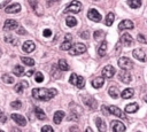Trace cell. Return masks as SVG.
<instances>
[{
  "mask_svg": "<svg viewBox=\"0 0 147 132\" xmlns=\"http://www.w3.org/2000/svg\"><path fill=\"white\" fill-rule=\"evenodd\" d=\"M83 102L85 103V106H87V108H90V109H92V110H94V109L96 108V106H98L95 99L92 98L91 95H84V96H83Z\"/></svg>",
  "mask_w": 147,
  "mask_h": 132,
  "instance_id": "5b68a950",
  "label": "cell"
},
{
  "mask_svg": "<svg viewBox=\"0 0 147 132\" xmlns=\"http://www.w3.org/2000/svg\"><path fill=\"white\" fill-rule=\"evenodd\" d=\"M10 106L13 107V108H16V109H18V108H21L22 107V102L21 101H13L11 103H10Z\"/></svg>",
  "mask_w": 147,
  "mask_h": 132,
  "instance_id": "60d3db41",
  "label": "cell"
},
{
  "mask_svg": "<svg viewBox=\"0 0 147 132\" xmlns=\"http://www.w3.org/2000/svg\"><path fill=\"white\" fill-rule=\"evenodd\" d=\"M121 42H122L124 46L130 47V46L133 45V38H132L129 33H123V34L121 36Z\"/></svg>",
  "mask_w": 147,
  "mask_h": 132,
  "instance_id": "8fae6325",
  "label": "cell"
},
{
  "mask_svg": "<svg viewBox=\"0 0 147 132\" xmlns=\"http://www.w3.org/2000/svg\"><path fill=\"white\" fill-rule=\"evenodd\" d=\"M103 36H105V32H103V31H101V30H98V31H95V32L93 33V37H94V39H95V40H100Z\"/></svg>",
  "mask_w": 147,
  "mask_h": 132,
  "instance_id": "d590c367",
  "label": "cell"
},
{
  "mask_svg": "<svg viewBox=\"0 0 147 132\" xmlns=\"http://www.w3.org/2000/svg\"><path fill=\"white\" fill-rule=\"evenodd\" d=\"M133 28H134V24H133V22L130 21V20H124V21H122V22L118 24V29H119V30H131V29H133Z\"/></svg>",
  "mask_w": 147,
  "mask_h": 132,
  "instance_id": "5bb4252c",
  "label": "cell"
},
{
  "mask_svg": "<svg viewBox=\"0 0 147 132\" xmlns=\"http://www.w3.org/2000/svg\"><path fill=\"white\" fill-rule=\"evenodd\" d=\"M20 10H21V5L17 3V2L10 3V5H9L8 7H6V9H5V11L8 13V14H16V13H18Z\"/></svg>",
  "mask_w": 147,
  "mask_h": 132,
  "instance_id": "4fadbf2b",
  "label": "cell"
},
{
  "mask_svg": "<svg viewBox=\"0 0 147 132\" xmlns=\"http://www.w3.org/2000/svg\"><path fill=\"white\" fill-rule=\"evenodd\" d=\"M63 118H64V111H62V110L55 111V114H54V116H53V121H54L55 124H60Z\"/></svg>",
  "mask_w": 147,
  "mask_h": 132,
  "instance_id": "44dd1931",
  "label": "cell"
},
{
  "mask_svg": "<svg viewBox=\"0 0 147 132\" xmlns=\"http://www.w3.org/2000/svg\"><path fill=\"white\" fill-rule=\"evenodd\" d=\"M132 55H133V57H136V59L139 60V61H142V62L146 61V54H145V52H144L142 49H140V48L133 49Z\"/></svg>",
  "mask_w": 147,
  "mask_h": 132,
  "instance_id": "9a60e30c",
  "label": "cell"
},
{
  "mask_svg": "<svg viewBox=\"0 0 147 132\" xmlns=\"http://www.w3.org/2000/svg\"><path fill=\"white\" fill-rule=\"evenodd\" d=\"M138 103H129L126 107H125V112H127V114H132V112H136L137 110H138Z\"/></svg>",
  "mask_w": 147,
  "mask_h": 132,
  "instance_id": "484cf974",
  "label": "cell"
},
{
  "mask_svg": "<svg viewBox=\"0 0 147 132\" xmlns=\"http://www.w3.org/2000/svg\"><path fill=\"white\" fill-rule=\"evenodd\" d=\"M114 20H115V15L113 13H108L107 16H106V25L110 26L114 23Z\"/></svg>",
  "mask_w": 147,
  "mask_h": 132,
  "instance_id": "d6a6232c",
  "label": "cell"
},
{
  "mask_svg": "<svg viewBox=\"0 0 147 132\" xmlns=\"http://www.w3.org/2000/svg\"><path fill=\"white\" fill-rule=\"evenodd\" d=\"M68 121H78V116L74 111H71L70 115H69V117H68Z\"/></svg>",
  "mask_w": 147,
  "mask_h": 132,
  "instance_id": "b9f144b4",
  "label": "cell"
},
{
  "mask_svg": "<svg viewBox=\"0 0 147 132\" xmlns=\"http://www.w3.org/2000/svg\"><path fill=\"white\" fill-rule=\"evenodd\" d=\"M0 56H1V49H0Z\"/></svg>",
  "mask_w": 147,
  "mask_h": 132,
  "instance_id": "db71d44e",
  "label": "cell"
},
{
  "mask_svg": "<svg viewBox=\"0 0 147 132\" xmlns=\"http://www.w3.org/2000/svg\"><path fill=\"white\" fill-rule=\"evenodd\" d=\"M95 125H96L99 132H106V130H107L106 122H105L103 119H101L100 117H96V118H95Z\"/></svg>",
  "mask_w": 147,
  "mask_h": 132,
  "instance_id": "d6986e66",
  "label": "cell"
},
{
  "mask_svg": "<svg viewBox=\"0 0 147 132\" xmlns=\"http://www.w3.org/2000/svg\"><path fill=\"white\" fill-rule=\"evenodd\" d=\"M32 73H33V71H32V70H30V71H28V72H26V73H25V75H26V76H29V77H30V76H32Z\"/></svg>",
  "mask_w": 147,
  "mask_h": 132,
  "instance_id": "f907efd6",
  "label": "cell"
},
{
  "mask_svg": "<svg viewBox=\"0 0 147 132\" xmlns=\"http://www.w3.org/2000/svg\"><path fill=\"white\" fill-rule=\"evenodd\" d=\"M106 52H107V41H102L98 48V54L100 56H105L106 55Z\"/></svg>",
  "mask_w": 147,
  "mask_h": 132,
  "instance_id": "4316f807",
  "label": "cell"
},
{
  "mask_svg": "<svg viewBox=\"0 0 147 132\" xmlns=\"http://www.w3.org/2000/svg\"><path fill=\"white\" fill-rule=\"evenodd\" d=\"M22 49H23L25 53H31V52H33V51L36 49V45H34V42H33V41L28 40V41H25V42L23 44Z\"/></svg>",
  "mask_w": 147,
  "mask_h": 132,
  "instance_id": "ac0fdd59",
  "label": "cell"
},
{
  "mask_svg": "<svg viewBox=\"0 0 147 132\" xmlns=\"http://www.w3.org/2000/svg\"><path fill=\"white\" fill-rule=\"evenodd\" d=\"M144 100H145V101H146V102H147V94H146V95H145V96H144Z\"/></svg>",
  "mask_w": 147,
  "mask_h": 132,
  "instance_id": "f5cc1de1",
  "label": "cell"
},
{
  "mask_svg": "<svg viewBox=\"0 0 147 132\" xmlns=\"http://www.w3.org/2000/svg\"><path fill=\"white\" fill-rule=\"evenodd\" d=\"M13 72L16 75V76H18V77H21V76H23L24 75V68L22 67V65H15L14 67V69H13Z\"/></svg>",
  "mask_w": 147,
  "mask_h": 132,
  "instance_id": "f546056e",
  "label": "cell"
},
{
  "mask_svg": "<svg viewBox=\"0 0 147 132\" xmlns=\"http://www.w3.org/2000/svg\"><path fill=\"white\" fill-rule=\"evenodd\" d=\"M5 41L6 42H9V44H11V45H17V42H18V39L16 38V37H14V36H5Z\"/></svg>",
  "mask_w": 147,
  "mask_h": 132,
  "instance_id": "4dcf8cb0",
  "label": "cell"
},
{
  "mask_svg": "<svg viewBox=\"0 0 147 132\" xmlns=\"http://www.w3.org/2000/svg\"><path fill=\"white\" fill-rule=\"evenodd\" d=\"M87 17L90 18V20H92L93 22H100L101 21V15H100V13L96 10V9H94V8H92V9H90L88 10V13H87Z\"/></svg>",
  "mask_w": 147,
  "mask_h": 132,
  "instance_id": "9c48e42d",
  "label": "cell"
},
{
  "mask_svg": "<svg viewBox=\"0 0 147 132\" xmlns=\"http://www.w3.org/2000/svg\"><path fill=\"white\" fill-rule=\"evenodd\" d=\"M41 132H54V130L52 129V126H49V125H45V126H42Z\"/></svg>",
  "mask_w": 147,
  "mask_h": 132,
  "instance_id": "7bdbcfd3",
  "label": "cell"
},
{
  "mask_svg": "<svg viewBox=\"0 0 147 132\" xmlns=\"http://www.w3.org/2000/svg\"><path fill=\"white\" fill-rule=\"evenodd\" d=\"M133 95H134L133 88H125V90L121 93V96H122L123 99H130V98H132Z\"/></svg>",
  "mask_w": 147,
  "mask_h": 132,
  "instance_id": "d4e9b609",
  "label": "cell"
},
{
  "mask_svg": "<svg viewBox=\"0 0 147 132\" xmlns=\"http://www.w3.org/2000/svg\"><path fill=\"white\" fill-rule=\"evenodd\" d=\"M118 78L122 83L124 84H130L131 80H132V76L129 71H125V70H122L119 73H118Z\"/></svg>",
  "mask_w": 147,
  "mask_h": 132,
  "instance_id": "52a82bcc",
  "label": "cell"
},
{
  "mask_svg": "<svg viewBox=\"0 0 147 132\" xmlns=\"http://www.w3.org/2000/svg\"><path fill=\"white\" fill-rule=\"evenodd\" d=\"M118 65L122 68V70L127 71V70H131L133 68V62L129 57L124 56V57H119L118 59Z\"/></svg>",
  "mask_w": 147,
  "mask_h": 132,
  "instance_id": "7a4b0ae2",
  "label": "cell"
},
{
  "mask_svg": "<svg viewBox=\"0 0 147 132\" xmlns=\"http://www.w3.org/2000/svg\"><path fill=\"white\" fill-rule=\"evenodd\" d=\"M10 132H22V131H21V130H20V129H16V127H13V129H11V131H10Z\"/></svg>",
  "mask_w": 147,
  "mask_h": 132,
  "instance_id": "681fc988",
  "label": "cell"
},
{
  "mask_svg": "<svg viewBox=\"0 0 147 132\" xmlns=\"http://www.w3.org/2000/svg\"><path fill=\"white\" fill-rule=\"evenodd\" d=\"M110 125H111L113 132H125L126 131L125 125L122 122H119V121H113Z\"/></svg>",
  "mask_w": 147,
  "mask_h": 132,
  "instance_id": "ba28073f",
  "label": "cell"
},
{
  "mask_svg": "<svg viewBox=\"0 0 147 132\" xmlns=\"http://www.w3.org/2000/svg\"><path fill=\"white\" fill-rule=\"evenodd\" d=\"M77 80H78V76L76 73H71V76L69 78V83L72 84V85H76L77 84Z\"/></svg>",
  "mask_w": 147,
  "mask_h": 132,
  "instance_id": "74e56055",
  "label": "cell"
},
{
  "mask_svg": "<svg viewBox=\"0 0 147 132\" xmlns=\"http://www.w3.org/2000/svg\"><path fill=\"white\" fill-rule=\"evenodd\" d=\"M16 32H17V34H25V33H26L23 28H18V29L16 30Z\"/></svg>",
  "mask_w": 147,
  "mask_h": 132,
  "instance_id": "c3c4849f",
  "label": "cell"
},
{
  "mask_svg": "<svg viewBox=\"0 0 147 132\" xmlns=\"http://www.w3.org/2000/svg\"><path fill=\"white\" fill-rule=\"evenodd\" d=\"M6 119H7V118H6L5 114H3V112L0 110V122H1V123H5V122H6Z\"/></svg>",
  "mask_w": 147,
  "mask_h": 132,
  "instance_id": "7dc6e473",
  "label": "cell"
},
{
  "mask_svg": "<svg viewBox=\"0 0 147 132\" xmlns=\"http://www.w3.org/2000/svg\"><path fill=\"white\" fill-rule=\"evenodd\" d=\"M115 72H116L115 68H114L113 65L108 64V65H106V67L102 69V77H103V78H111V77H114Z\"/></svg>",
  "mask_w": 147,
  "mask_h": 132,
  "instance_id": "8992f818",
  "label": "cell"
},
{
  "mask_svg": "<svg viewBox=\"0 0 147 132\" xmlns=\"http://www.w3.org/2000/svg\"><path fill=\"white\" fill-rule=\"evenodd\" d=\"M79 36H80V38H84V39H87V38H88V32H87V31H84V32H80V33H79Z\"/></svg>",
  "mask_w": 147,
  "mask_h": 132,
  "instance_id": "bcb514c9",
  "label": "cell"
},
{
  "mask_svg": "<svg viewBox=\"0 0 147 132\" xmlns=\"http://www.w3.org/2000/svg\"><path fill=\"white\" fill-rule=\"evenodd\" d=\"M137 39H138V41H139V42H142V44H146V42H147V38H146L144 34H141V33H139V34H138Z\"/></svg>",
  "mask_w": 147,
  "mask_h": 132,
  "instance_id": "ab89813d",
  "label": "cell"
},
{
  "mask_svg": "<svg viewBox=\"0 0 147 132\" xmlns=\"http://www.w3.org/2000/svg\"><path fill=\"white\" fill-rule=\"evenodd\" d=\"M34 112H36V116H37V118L38 119H40V121H44V119H46V114L44 112V110L42 109H40V108H34Z\"/></svg>",
  "mask_w": 147,
  "mask_h": 132,
  "instance_id": "83f0119b",
  "label": "cell"
},
{
  "mask_svg": "<svg viewBox=\"0 0 147 132\" xmlns=\"http://www.w3.org/2000/svg\"><path fill=\"white\" fill-rule=\"evenodd\" d=\"M26 87H29V83L25 81V80H22V81H20L18 84L15 85L14 90H15L17 93H23V90L26 88Z\"/></svg>",
  "mask_w": 147,
  "mask_h": 132,
  "instance_id": "ffe728a7",
  "label": "cell"
},
{
  "mask_svg": "<svg viewBox=\"0 0 147 132\" xmlns=\"http://www.w3.org/2000/svg\"><path fill=\"white\" fill-rule=\"evenodd\" d=\"M2 81L6 83V84H13L14 83V78L7 73H3L2 75Z\"/></svg>",
  "mask_w": 147,
  "mask_h": 132,
  "instance_id": "e575fe53",
  "label": "cell"
},
{
  "mask_svg": "<svg viewBox=\"0 0 147 132\" xmlns=\"http://www.w3.org/2000/svg\"><path fill=\"white\" fill-rule=\"evenodd\" d=\"M72 47V42H71V36L70 34H67L65 36V40L61 44V49L62 51H70Z\"/></svg>",
  "mask_w": 147,
  "mask_h": 132,
  "instance_id": "e0dca14e",
  "label": "cell"
},
{
  "mask_svg": "<svg viewBox=\"0 0 147 132\" xmlns=\"http://www.w3.org/2000/svg\"><path fill=\"white\" fill-rule=\"evenodd\" d=\"M76 86H77L78 88H83V87L85 86V79H84L82 76H78V80H77Z\"/></svg>",
  "mask_w": 147,
  "mask_h": 132,
  "instance_id": "8d00e7d4",
  "label": "cell"
},
{
  "mask_svg": "<svg viewBox=\"0 0 147 132\" xmlns=\"http://www.w3.org/2000/svg\"><path fill=\"white\" fill-rule=\"evenodd\" d=\"M10 118H11L16 124H18L20 126H25V125H26V119H25L22 115H18V114H11V115H10Z\"/></svg>",
  "mask_w": 147,
  "mask_h": 132,
  "instance_id": "30bf717a",
  "label": "cell"
},
{
  "mask_svg": "<svg viewBox=\"0 0 147 132\" xmlns=\"http://www.w3.org/2000/svg\"><path fill=\"white\" fill-rule=\"evenodd\" d=\"M127 5H129L131 8L136 9V8H139V7L141 6V1H140V0H129V1H127Z\"/></svg>",
  "mask_w": 147,
  "mask_h": 132,
  "instance_id": "1f68e13d",
  "label": "cell"
},
{
  "mask_svg": "<svg viewBox=\"0 0 147 132\" xmlns=\"http://www.w3.org/2000/svg\"><path fill=\"white\" fill-rule=\"evenodd\" d=\"M85 51H86V46H85L84 44L77 42V44H75V45L71 47L70 54H71V55H79V54H83Z\"/></svg>",
  "mask_w": 147,
  "mask_h": 132,
  "instance_id": "277c9868",
  "label": "cell"
},
{
  "mask_svg": "<svg viewBox=\"0 0 147 132\" xmlns=\"http://www.w3.org/2000/svg\"><path fill=\"white\" fill-rule=\"evenodd\" d=\"M85 132H93V131H92V129H91V127H86Z\"/></svg>",
  "mask_w": 147,
  "mask_h": 132,
  "instance_id": "816d5d0a",
  "label": "cell"
},
{
  "mask_svg": "<svg viewBox=\"0 0 147 132\" xmlns=\"http://www.w3.org/2000/svg\"><path fill=\"white\" fill-rule=\"evenodd\" d=\"M57 67H59V69H60L61 71H68V70L70 69L68 62H67L65 60H63V59H61V60L57 62Z\"/></svg>",
  "mask_w": 147,
  "mask_h": 132,
  "instance_id": "603a6c76",
  "label": "cell"
},
{
  "mask_svg": "<svg viewBox=\"0 0 147 132\" xmlns=\"http://www.w3.org/2000/svg\"><path fill=\"white\" fill-rule=\"evenodd\" d=\"M34 79H36V81H37V83H41V81L44 80V75H42L41 72H37V73H36Z\"/></svg>",
  "mask_w": 147,
  "mask_h": 132,
  "instance_id": "f35d334b",
  "label": "cell"
},
{
  "mask_svg": "<svg viewBox=\"0 0 147 132\" xmlns=\"http://www.w3.org/2000/svg\"><path fill=\"white\" fill-rule=\"evenodd\" d=\"M103 84H105V78L103 77H96L92 80V86L94 88H100V87L103 86Z\"/></svg>",
  "mask_w": 147,
  "mask_h": 132,
  "instance_id": "7402d4cb",
  "label": "cell"
},
{
  "mask_svg": "<svg viewBox=\"0 0 147 132\" xmlns=\"http://www.w3.org/2000/svg\"><path fill=\"white\" fill-rule=\"evenodd\" d=\"M57 93V91L55 88H44V87H39V88H33L32 90V96L36 100H40V101H48L51 100L53 96H55Z\"/></svg>",
  "mask_w": 147,
  "mask_h": 132,
  "instance_id": "6da1fadb",
  "label": "cell"
},
{
  "mask_svg": "<svg viewBox=\"0 0 147 132\" xmlns=\"http://www.w3.org/2000/svg\"><path fill=\"white\" fill-rule=\"evenodd\" d=\"M108 94H109L113 99H117L118 95H119V91H118V88H117L116 86H110V87L108 88Z\"/></svg>",
  "mask_w": 147,
  "mask_h": 132,
  "instance_id": "cb8c5ba5",
  "label": "cell"
},
{
  "mask_svg": "<svg viewBox=\"0 0 147 132\" xmlns=\"http://www.w3.org/2000/svg\"><path fill=\"white\" fill-rule=\"evenodd\" d=\"M80 9H82V3H80L79 1H71V2L68 5V7L64 9V11H65V13H74V14H77V13L80 11Z\"/></svg>",
  "mask_w": 147,
  "mask_h": 132,
  "instance_id": "3957f363",
  "label": "cell"
},
{
  "mask_svg": "<svg viewBox=\"0 0 147 132\" xmlns=\"http://www.w3.org/2000/svg\"><path fill=\"white\" fill-rule=\"evenodd\" d=\"M42 34H44V37H51L52 31H51L49 29H45V30H44V32H42Z\"/></svg>",
  "mask_w": 147,
  "mask_h": 132,
  "instance_id": "f6af8a7d",
  "label": "cell"
},
{
  "mask_svg": "<svg viewBox=\"0 0 147 132\" xmlns=\"http://www.w3.org/2000/svg\"><path fill=\"white\" fill-rule=\"evenodd\" d=\"M65 24H67L68 26H70V28H74V26L77 25V20H76L75 17H72V16H68V17L65 18Z\"/></svg>",
  "mask_w": 147,
  "mask_h": 132,
  "instance_id": "f1b7e54d",
  "label": "cell"
},
{
  "mask_svg": "<svg viewBox=\"0 0 147 132\" xmlns=\"http://www.w3.org/2000/svg\"><path fill=\"white\" fill-rule=\"evenodd\" d=\"M17 28H18V23L15 21V20H7L6 22H5V24H3V29L5 30H17Z\"/></svg>",
  "mask_w": 147,
  "mask_h": 132,
  "instance_id": "2e32d148",
  "label": "cell"
},
{
  "mask_svg": "<svg viewBox=\"0 0 147 132\" xmlns=\"http://www.w3.org/2000/svg\"><path fill=\"white\" fill-rule=\"evenodd\" d=\"M108 108H109V112H110V114H113V115H115V116H117V117H121V118H123V119H126L125 114H124L118 107L110 106V107H108Z\"/></svg>",
  "mask_w": 147,
  "mask_h": 132,
  "instance_id": "7c38bea8",
  "label": "cell"
},
{
  "mask_svg": "<svg viewBox=\"0 0 147 132\" xmlns=\"http://www.w3.org/2000/svg\"><path fill=\"white\" fill-rule=\"evenodd\" d=\"M21 61H22L24 64H26V65H30V67L34 65V60H33V59H31V57L22 56V57H21Z\"/></svg>",
  "mask_w": 147,
  "mask_h": 132,
  "instance_id": "836d02e7",
  "label": "cell"
},
{
  "mask_svg": "<svg viewBox=\"0 0 147 132\" xmlns=\"http://www.w3.org/2000/svg\"><path fill=\"white\" fill-rule=\"evenodd\" d=\"M101 110H102V114H105V115H109V114H110V112H109V108L106 107V106H102V107H101Z\"/></svg>",
  "mask_w": 147,
  "mask_h": 132,
  "instance_id": "ee69618b",
  "label": "cell"
}]
</instances>
